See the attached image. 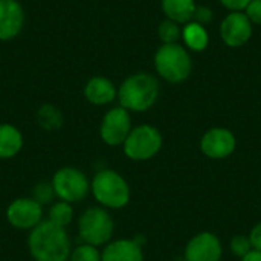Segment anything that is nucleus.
<instances>
[{
    "label": "nucleus",
    "mask_w": 261,
    "mask_h": 261,
    "mask_svg": "<svg viewBox=\"0 0 261 261\" xmlns=\"http://www.w3.org/2000/svg\"><path fill=\"white\" fill-rule=\"evenodd\" d=\"M28 249L35 261H69L72 254L66 228L43 220L28 237Z\"/></svg>",
    "instance_id": "f257e3e1"
},
{
    "label": "nucleus",
    "mask_w": 261,
    "mask_h": 261,
    "mask_svg": "<svg viewBox=\"0 0 261 261\" xmlns=\"http://www.w3.org/2000/svg\"><path fill=\"white\" fill-rule=\"evenodd\" d=\"M159 90V81L154 75L136 72L128 75L118 87V101L128 112H147L156 104Z\"/></svg>",
    "instance_id": "f03ea898"
},
{
    "label": "nucleus",
    "mask_w": 261,
    "mask_h": 261,
    "mask_svg": "<svg viewBox=\"0 0 261 261\" xmlns=\"http://www.w3.org/2000/svg\"><path fill=\"white\" fill-rule=\"evenodd\" d=\"M153 63L158 75L170 84L184 83L193 70L190 50L179 43L161 44L154 54Z\"/></svg>",
    "instance_id": "7ed1b4c3"
},
{
    "label": "nucleus",
    "mask_w": 261,
    "mask_h": 261,
    "mask_svg": "<svg viewBox=\"0 0 261 261\" xmlns=\"http://www.w3.org/2000/svg\"><path fill=\"white\" fill-rule=\"evenodd\" d=\"M90 191L95 200L104 208L121 210L130 202V187L127 180L113 170L98 171L90 182Z\"/></svg>",
    "instance_id": "20e7f679"
},
{
    "label": "nucleus",
    "mask_w": 261,
    "mask_h": 261,
    "mask_svg": "<svg viewBox=\"0 0 261 261\" xmlns=\"http://www.w3.org/2000/svg\"><path fill=\"white\" fill-rule=\"evenodd\" d=\"M115 231L112 216L104 208H87L78 220V236L86 245L102 246L110 243Z\"/></svg>",
    "instance_id": "39448f33"
},
{
    "label": "nucleus",
    "mask_w": 261,
    "mask_h": 261,
    "mask_svg": "<svg viewBox=\"0 0 261 261\" xmlns=\"http://www.w3.org/2000/svg\"><path fill=\"white\" fill-rule=\"evenodd\" d=\"M162 145V133L156 127L148 124L132 128L130 135L122 144L124 154L132 161H148L161 151Z\"/></svg>",
    "instance_id": "423d86ee"
},
{
    "label": "nucleus",
    "mask_w": 261,
    "mask_h": 261,
    "mask_svg": "<svg viewBox=\"0 0 261 261\" xmlns=\"http://www.w3.org/2000/svg\"><path fill=\"white\" fill-rule=\"evenodd\" d=\"M55 197L67 203L81 202L90 191V182L86 174L73 167H63L52 177Z\"/></svg>",
    "instance_id": "0eeeda50"
},
{
    "label": "nucleus",
    "mask_w": 261,
    "mask_h": 261,
    "mask_svg": "<svg viewBox=\"0 0 261 261\" xmlns=\"http://www.w3.org/2000/svg\"><path fill=\"white\" fill-rule=\"evenodd\" d=\"M132 116L130 112L118 106L106 112L99 125V136L104 144L110 147L122 145L132 132Z\"/></svg>",
    "instance_id": "6e6552de"
},
{
    "label": "nucleus",
    "mask_w": 261,
    "mask_h": 261,
    "mask_svg": "<svg viewBox=\"0 0 261 261\" xmlns=\"http://www.w3.org/2000/svg\"><path fill=\"white\" fill-rule=\"evenodd\" d=\"M8 223L20 231H32L43 222V205L34 197H20L6 208Z\"/></svg>",
    "instance_id": "1a4fd4ad"
},
{
    "label": "nucleus",
    "mask_w": 261,
    "mask_h": 261,
    "mask_svg": "<svg viewBox=\"0 0 261 261\" xmlns=\"http://www.w3.org/2000/svg\"><path fill=\"white\" fill-rule=\"evenodd\" d=\"M252 26L243 11L229 12L220 23V38L228 47H242L251 40Z\"/></svg>",
    "instance_id": "9d476101"
},
{
    "label": "nucleus",
    "mask_w": 261,
    "mask_h": 261,
    "mask_svg": "<svg viewBox=\"0 0 261 261\" xmlns=\"http://www.w3.org/2000/svg\"><path fill=\"white\" fill-rule=\"evenodd\" d=\"M237 139L225 127L210 128L200 139V150L210 159H225L236 151Z\"/></svg>",
    "instance_id": "9b49d317"
},
{
    "label": "nucleus",
    "mask_w": 261,
    "mask_h": 261,
    "mask_svg": "<svg viewBox=\"0 0 261 261\" xmlns=\"http://www.w3.org/2000/svg\"><path fill=\"white\" fill-rule=\"evenodd\" d=\"M26 21L24 8L20 0H0V41L17 38Z\"/></svg>",
    "instance_id": "f8f14e48"
},
{
    "label": "nucleus",
    "mask_w": 261,
    "mask_h": 261,
    "mask_svg": "<svg viewBox=\"0 0 261 261\" xmlns=\"http://www.w3.org/2000/svg\"><path fill=\"white\" fill-rule=\"evenodd\" d=\"M222 254V243L213 232H200L194 236L185 248L187 261H220Z\"/></svg>",
    "instance_id": "ddd939ff"
},
{
    "label": "nucleus",
    "mask_w": 261,
    "mask_h": 261,
    "mask_svg": "<svg viewBox=\"0 0 261 261\" xmlns=\"http://www.w3.org/2000/svg\"><path fill=\"white\" fill-rule=\"evenodd\" d=\"M83 95L92 106H107L118 99V87L107 76H92L86 81Z\"/></svg>",
    "instance_id": "4468645a"
},
{
    "label": "nucleus",
    "mask_w": 261,
    "mask_h": 261,
    "mask_svg": "<svg viewBox=\"0 0 261 261\" xmlns=\"http://www.w3.org/2000/svg\"><path fill=\"white\" fill-rule=\"evenodd\" d=\"M102 261H144L142 246L138 239L135 240H115L106 245L101 252Z\"/></svg>",
    "instance_id": "2eb2a0df"
},
{
    "label": "nucleus",
    "mask_w": 261,
    "mask_h": 261,
    "mask_svg": "<svg viewBox=\"0 0 261 261\" xmlns=\"http://www.w3.org/2000/svg\"><path fill=\"white\" fill-rule=\"evenodd\" d=\"M161 6L165 17L179 24H187L193 21L197 9L194 0H161Z\"/></svg>",
    "instance_id": "dca6fc26"
},
{
    "label": "nucleus",
    "mask_w": 261,
    "mask_h": 261,
    "mask_svg": "<svg viewBox=\"0 0 261 261\" xmlns=\"http://www.w3.org/2000/svg\"><path fill=\"white\" fill-rule=\"evenodd\" d=\"M23 148L21 132L8 122L0 124V159H11Z\"/></svg>",
    "instance_id": "f3484780"
},
{
    "label": "nucleus",
    "mask_w": 261,
    "mask_h": 261,
    "mask_svg": "<svg viewBox=\"0 0 261 261\" xmlns=\"http://www.w3.org/2000/svg\"><path fill=\"white\" fill-rule=\"evenodd\" d=\"M182 40L188 50L203 52L210 44V35L203 24L197 21H190L182 28Z\"/></svg>",
    "instance_id": "a211bd4d"
},
{
    "label": "nucleus",
    "mask_w": 261,
    "mask_h": 261,
    "mask_svg": "<svg viewBox=\"0 0 261 261\" xmlns=\"http://www.w3.org/2000/svg\"><path fill=\"white\" fill-rule=\"evenodd\" d=\"M37 122L43 130H58L63 125V113L54 104H43L37 110Z\"/></svg>",
    "instance_id": "6ab92c4d"
},
{
    "label": "nucleus",
    "mask_w": 261,
    "mask_h": 261,
    "mask_svg": "<svg viewBox=\"0 0 261 261\" xmlns=\"http://www.w3.org/2000/svg\"><path fill=\"white\" fill-rule=\"evenodd\" d=\"M73 219V208H72V203H67V202H63V200H58L55 202L50 210H49V217L47 220L52 222L54 225H58L61 228H67L70 225Z\"/></svg>",
    "instance_id": "aec40b11"
},
{
    "label": "nucleus",
    "mask_w": 261,
    "mask_h": 261,
    "mask_svg": "<svg viewBox=\"0 0 261 261\" xmlns=\"http://www.w3.org/2000/svg\"><path fill=\"white\" fill-rule=\"evenodd\" d=\"M158 37L162 41V44L179 43V40L182 38V28L179 23L165 18L164 21H161V24L158 28Z\"/></svg>",
    "instance_id": "412c9836"
},
{
    "label": "nucleus",
    "mask_w": 261,
    "mask_h": 261,
    "mask_svg": "<svg viewBox=\"0 0 261 261\" xmlns=\"http://www.w3.org/2000/svg\"><path fill=\"white\" fill-rule=\"evenodd\" d=\"M69 261H102L101 260V252L98 251L96 246H92V245H80L76 246L72 254H70V258Z\"/></svg>",
    "instance_id": "4be33fe9"
},
{
    "label": "nucleus",
    "mask_w": 261,
    "mask_h": 261,
    "mask_svg": "<svg viewBox=\"0 0 261 261\" xmlns=\"http://www.w3.org/2000/svg\"><path fill=\"white\" fill-rule=\"evenodd\" d=\"M252 251V245H251V240L248 236H236L232 240H231V252L236 255V257H246L249 252Z\"/></svg>",
    "instance_id": "5701e85b"
},
{
    "label": "nucleus",
    "mask_w": 261,
    "mask_h": 261,
    "mask_svg": "<svg viewBox=\"0 0 261 261\" xmlns=\"http://www.w3.org/2000/svg\"><path fill=\"white\" fill-rule=\"evenodd\" d=\"M38 203L44 205V203H50L55 197V193H54V188H52V184H46V182H41L38 184L35 188H34V196H32Z\"/></svg>",
    "instance_id": "b1692460"
},
{
    "label": "nucleus",
    "mask_w": 261,
    "mask_h": 261,
    "mask_svg": "<svg viewBox=\"0 0 261 261\" xmlns=\"http://www.w3.org/2000/svg\"><path fill=\"white\" fill-rule=\"evenodd\" d=\"M243 12L252 24L261 26V0H251Z\"/></svg>",
    "instance_id": "393cba45"
},
{
    "label": "nucleus",
    "mask_w": 261,
    "mask_h": 261,
    "mask_svg": "<svg viewBox=\"0 0 261 261\" xmlns=\"http://www.w3.org/2000/svg\"><path fill=\"white\" fill-rule=\"evenodd\" d=\"M213 17H214V14H213L211 8L200 5V6H197V9H196V14H194L193 21H197V23H200V24L206 26L208 23H211V21H213Z\"/></svg>",
    "instance_id": "a878e982"
},
{
    "label": "nucleus",
    "mask_w": 261,
    "mask_h": 261,
    "mask_svg": "<svg viewBox=\"0 0 261 261\" xmlns=\"http://www.w3.org/2000/svg\"><path fill=\"white\" fill-rule=\"evenodd\" d=\"M219 2H220L222 6H225L228 11L237 12V11H245L251 0H219Z\"/></svg>",
    "instance_id": "bb28decb"
},
{
    "label": "nucleus",
    "mask_w": 261,
    "mask_h": 261,
    "mask_svg": "<svg viewBox=\"0 0 261 261\" xmlns=\"http://www.w3.org/2000/svg\"><path fill=\"white\" fill-rule=\"evenodd\" d=\"M249 240H251L252 249L260 251L261 252V222L260 223H257V225L252 228V231H251V234H249Z\"/></svg>",
    "instance_id": "cd10ccee"
},
{
    "label": "nucleus",
    "mask_w": 261,
    "mask_h": 261,
    "mask_svg": "<svg viewBox=\"0 0 261 261\" xmlns=\"http://www.w3.org/2000/svg\"><path fill=\"white\" fill-rule=\"evenodd\" d=\"M242 261H261V252L260 251H255V249H252L246 257H243Z\"/></svg>",
    "instance_id": "c85d7f7f"
}]
</instances>
